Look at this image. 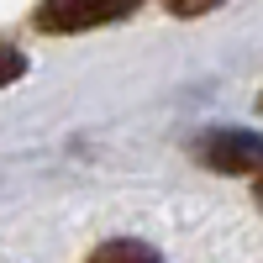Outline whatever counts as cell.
I'll return each instance as SVG.
<instances>
[{"mask_svg": "<svg viewBox=\"0 0 263 263\" xmlns=\"http://www.w3.org/2000/svg\"><path fill=\"white\" fill-rule=\"evenodd\" d=\"M142 0H42L32 11L37 32H90V27H111L126 21Z\"/></svg>", "mask_w": 263, "mask_h": 263, "instance_id": "obj_1", "label": "cell"}, {"mask_svg": "<svg viewBox=\"0 0 263 263\" xmlns=\"http://www.w3.org/2000/svg\"><path fill=\"white\" fill-rule=\"evenodd\" d=\"M195 158L216 174H263V137L258 132H205Z\"/></svg>", "mask_w": 263, "mask_h": 263, "instance_id": "obj_2", "label": "cell"}, {"mask_svg": "<svg viewBox=\"0 0 263 263\" xmlns=\"http://www.w3.org/2000/svg\"><path fill=\"white\" fill-rule=\"evenodd\" d=\"M90 263H163L158 253H153L147 242H132V237H121V242H105L90 253Z\"/></svg>", "mask_w": 263, "mask_h": 263, "instance_id": "obj_3", "label": "cell"}, {"mask_svg": "<svg viewBox=\"0 0 263 263\" xmlns=\"http://www.w3.org/2000/svg\"><path fill=\"white\" fill-rule=\"evenodd\" d=\"M21 69H27V58H21L16 48H6V42H0V90H6V84H16Z\"/></svg>", "mask_w": 263, "mask_h": 263, "instance_id": "obj_4", "label": "cell"}, {"mask_svg": "<svg viewBox=\"0 0 263 263\" xmlns=\"http://www.w3.org/2000/svg\"><path fill=\"white\" fill-rule=\"evenodd\" d=\"M163 6H168L174 16H205V11L221 6V0H163Z\"/></svg>", "mask_w": 263, "mask_h": 263, "instance_id": "obj_5", "label": "cell"}, {"mask_svg": "<svg viewBox=\"0 0 263 263\" xmlns=\"http://www.w3.org/2000/svg\"><path fill=\"white\" fill-rule=\"evenodd\" d=\"M258 200H263V174H258Z\"/></svg>", "mask_w": 263, "mask_h": 263, "instance_id": "obj_6", "label": "cell"}, {"mask_svg": "<svg viewBox=\"0 0 263 263\" xmlns=\"http://www.w3.org/2000/svg\"><path fill=\"white\" fill-rule=\"evenodd\" d=\"M258 105H263V100H258Z\"/></svg>", "mask_w": 263, "mask_h": 263, "instance_id": "obj_7", "label": "cell"}]
</instances>
